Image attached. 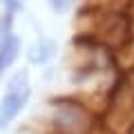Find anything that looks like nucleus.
I'll return each instance as SVG.
<instances>
[{
	"mask_svg": "<svg viewBox=\"0 0 134 134\" xmlns=\"http://www.w3.org/2000/svg\"><path fill=\"white\" fill-rule=\"evenodd\" d=\"M54 123L65 134H83L87 130V114H85V110H81L76 105H65V103H60V105H56Z\"/></svg>",
	"mask_w": 134,
	"mask_h": 134,
	"instance_id": "obj_2",
	"label": "nucleus"
},
{
	"mask_svg": "<svg viewBox=\"0 0 134 134\" xmlns=\"http://www.w3.org/2000/svg\"><path fill=\"white\" fill-rule=\"evenodd\" d=\"M5 69H7V67H5V63H2V58H0V74L5 72Z\"/></svg>",
	"mask_w": 134,
	"mask_h": 134,
	"instance_id": "obj_7",
	"label": "nucleus"
},
{
	"mask_svg": "<svg viewBox=\"0 0 134 134\" xmlns=\"http://www.w3.org/2000/svg\"><path fill=\"white\" fill-rule=\"evenodd\" d=\"M18 52H20V40H18V36L7 34L5 40H2V45H0V58H2V63H5V67H9L11 63L18 58Z\"/></svg>",
	"mask_w": 134,
	"mask_h": 134,
	"instance_id": "obj_4",
	"label": "nucleus"
},
{
	"mask_svg": "<svg viewBox=\"0 0 134 134\" xmlns=\"http://www.w3.org/2000/svg\"><path fill=\"white\" fill-rule=\"evenodd\" d=\"M5 2V7L9 9V14H14V11H18L20 7H23V0H2Z\"/></svg>",
	"mask_w": 134,
	"mask_h": 134,
	"instance_id": "obj_6",
	"label": "nucleus"
},
{
	"mask_svg": "<svg viewBox=\"0 0 134 134\" xmlns=\"http://www.w3.org/2000/svg\"><path fill=\"white\" fill-rule=\"evenodd\" d=\"M74 0H49V5H52V9L56 11V14H65L69 7H72Z\"/></svg>",
	"mask_w": 134,
	"mask_h": 134,
	"instance_id": "obj_5",
	"label": "nucleus"
},
{
	"mask_svg": "<svg viewBox=\"0 0 134 134\" xmlns=\"http://www.w3.org/2000/svg\"><path fill=\"white\" fill-rule=\"evenodd\" d=\"M29 100V83H27V72H18L9 81L7 94L0 100V130L7 127L20 112L25 110Z\"/></svg>",
	"mask_w": 134,
	"mask_h": 134,
	"instance_id": "obj_1",
	"label": "nucleus"
},
{
	"mask_svg": "<svg viewBox=\"0 0 134 134\" xmlns=\"http://www.w3.org/2000/svg\"><path fill=\"white\" fill-rule=\"evenodd\" d=\"M54 54H56V43L49 40V38H40V40H36V43L29 47L27 58H29V63H34V65H45Z\"/></svg>",
	"mask_w": 134,
	"mask_h": 134,
	"instance_id": "obj_3",
	"label": "nucleus"
}]
</instances>
